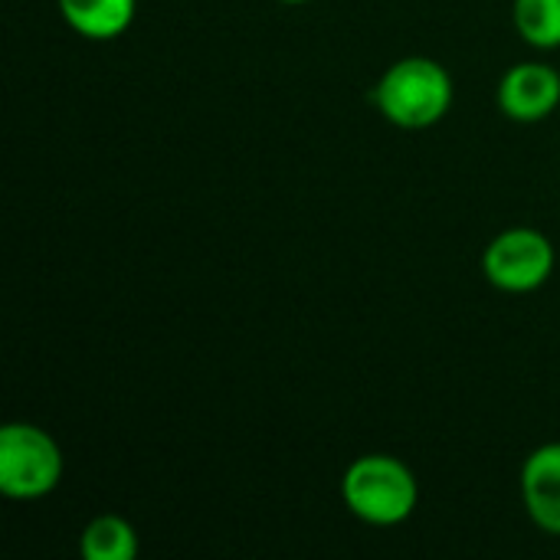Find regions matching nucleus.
I'll return each instance as SVG.
<instances>
[{
	"label": "nucleus",
	"mask_w": 560,
	"mask_h": 560,
	"mask_svg": "<svg viewBox=\"0 0 560 560\" xmlns=\"http://www.w3.org/2000/svg\"><path fill=\"white\" fill-rule=\"evenodd\" d=\"M512 23L535 49H560V0H512Z\"/></svg>",
	"instance_id": "1a4fd4ad"
},
{
	"label": "nucleus",
	"mask_w": 560,
	"mask_h": 560,
	"mask_svg": "<svg viewBox=\"0 0 560 560\" xmlns=\"http://www.w3.org/2000/svg\"><path fill=\"white\" fill-rule=\"evenodd\" d=\"M59 443L33 423H7L0 430V492L13 502H36L62 482Z\"/></svg>",
	"instance_id": "7ed1b4c3"
},
{
	"label": "nucleus",
	"mask_w": 560,
	"mask_h": 560,
	"mask_svg": "<svg viewBox=\"0 0 560 560\" xmlns=\"http://www.w3.org/2000/svg\"><path fill=\"white\" fill-rule=\"evenodd\" d=\"M522 502L545 535L560 538V443H545L525 459Z\"/></svg>",
	"instance_id": "423d86ee"
},
{
	"label": "nucleus",
	"mask_w": 560,
	"mask_h": 560,
	"mask_svg": "<svg viewBox=\"0 0 560 560\" xmlns=\"http://www.w3.org/2000/svg\"><path fill=\"white\" fill-rule=\"evenodd\" d=\"M555 246L541 230L512 226L499 233L482 253V272L492 289L525 295L541 289L555 272Z\"/></svg>",
	"instance_id": "20e7f679"
},
{
	"label": "nucleus",
	"mask_w": 560,
	"mask_h": 560,
	"mask_svg": "<svg viewBox=\"0 0 560 560\" xmlns=\"http://www.w3.org/2000/svg\"><path fill=\"white\" fill-rule=\"evenodd\" d=\"M279 3H308V0H279Z\"/></svg>",
	"instance_id": "9d476101"
},
{
	"label": "nucleus",
	"mask_w": 560,
	"mask_h": 560,
	"mask_svg": "<svg viewBox=\"0 0 560 560\" xmlns=\"http://www.w3.org/2000/svg\"><path fill=\"white\" fill-rule=\"evenodd\" d=\"M79 551L85 560H135L138 532L121 515H98L85 525L79 538Z\"/></svg>",
	"instance_id": "6e6552de"
},
{
	"label": "nucleus",
	"mask_w": 560,
	"mask_h": 560,
	"mask_svg": "<svg viewBox=\"0 0 560 560\" xmlns=\"http://www.w3.org/2000/svg\"><path fill=\"white\" fill-rule=\"evenodd\" d=\"M72 33L85 39H115L135 23L138 0H56Z\"/></svg>",
	"instance_id": "0eeeda50"
},
{
	"label": "nucleus",
	"mask_w": 560,
	"mask_h": 560,
	"mask_svg": "<svg viewBox=\"0 0 560 560\" xmlns=\"http://www.w3.org/2000/svg\"><path fill=\"white\" fill-rule=\"evenodd\" d=\"M495 102L505 118L518 125L545 121L560 105V72L548 62H515L495 89Z\"/></svg>",
	"instance_id": "39448f33"
},
{
	"label": "nucleus",
	"mask_w": 560,
	"mask_h": 560,
	"mask_svg": "<svg viewBox=\"0 0 560 560\" xmlns=\"http://www.w3.org/2000/svg\"><path fill=\"white\" fill-rule=\"evenodd\" d=\"M341 499L358 522L374 528H397L417 512L420 482L397 456L368 453L345 469Z\"/></svg>",
	"instance_id": "f03ea898"
},
{
	"label": "nucleus",
	"mask_w": 560,
	"mask_h": 560,
	"mask_svg": "<svg viewBox=\"0 0 560 560\" xmlns=\"http://www.w3.org/2000/svg\"><path fill=\"white\" fill-rule=\"evenodd\" d=\"M453 75L430 56H404L384 69L371 98L377 112L407 131L440 125L453 108Z\"/></svg>",
	"instance_id": "f257e3e1"
}]
</instances>
